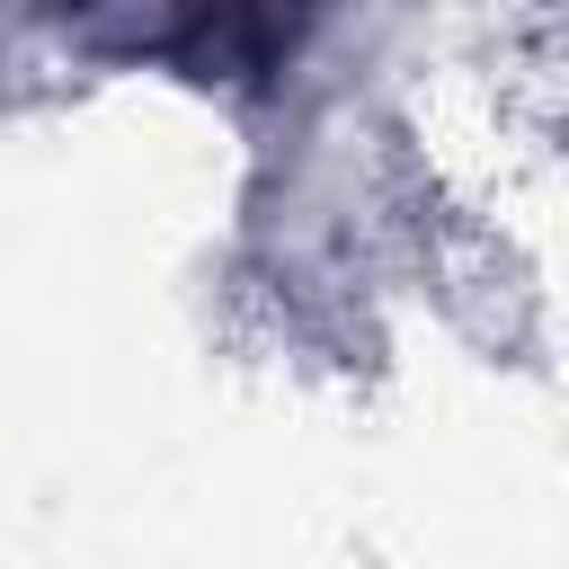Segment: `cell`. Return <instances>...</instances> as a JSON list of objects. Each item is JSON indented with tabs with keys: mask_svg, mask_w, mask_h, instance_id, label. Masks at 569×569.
<instances>
[{
	"mask_svg": "<svg viewBox=\"0 0 569 569\" xmlns=\"http://www.w3.org/2000/svg\"><path fill=\"white\" fill-rule=\"evenodd\" d=\"M320 0H151V44L160 53H187L204 71H258L293 44V27L311 18Z\"/></svg>",
	"mask_w": 569,
	"mask_h": 569,
	"instance_id": "1",
	"label": "cell"
}]
</instances>
